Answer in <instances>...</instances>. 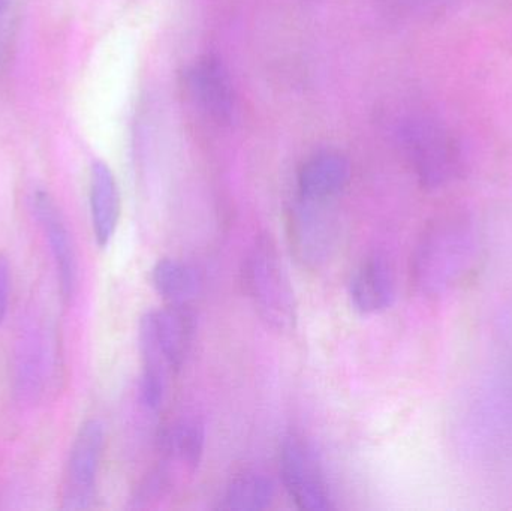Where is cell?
I'll use <instances>...</instances> for the list:
<instances>
[{
	"label": "cell",
	"mask_w": 512,
	"mask_h": 511,
	"mask_svg": "<svg viewBox=\"0 0 512 511\" xmlns=\"http://www.w3.org/2000/svg\"><path fill=\"white\" fill-rule=\"evenodd\" d=\"M243 284L259 317L277 332H289L297 323V300L276 243L261 236L243 267Z\"/></svg>",
	"instance_id": "6da1fadb"
},
{
	"label": "cell",
	"mask_w": 512,
	"mask_h": 511,
	"mask_svg": "<svg viewBox=\"0 0 512 511\" xmlns=\"http://www.w3.org/2000/svg\"><path fill=\"white\" fill-rule=\"evenodd\" d=\"M279 462L283 486L298 509L327 511L333 507L321 462L307 441L298 435L286 437Z\"/></svg>",
	"instance_id": "7a4b0ae2"
},
{
	"label": "cell",
	"mask_w": 512,
	"mask_h": 511,
	"mask_svg": "<svg viewBox=\"0 0 512 511\" xmlns=\"http://www.w3.org/2000/svg\"><path fill=\"white\" fill-rule=\"evenodd\" d=\"M324 203L301 198L289 212V245L295 258L309 269H318L327 263L339 237L337 222L325 209Z\"/></svg>",
	"instance_id": "3957f363"
},
{
	"label": "cell",
	"mask_w": 512,
	"mask_h": 511,
	"mask_svg": "<svg viewBox=\"0 0 512 511\" xmlns=\"http://www.w3.org/2000/svg\"><path fill=\"white\" fill-rule=\"evenodd\" d=\"M105 446V429L99 420L81 425L66 468L62 507L65 510L89 509L95 498L96 477Z\"/></svg>",
	"instance_id": "277c9868"
},
{
	"label": "cell",
	"mask_w": 512,
	"mask_h": 511,
	"mask_svg": "<svg viewBox=\"0 0 512 511\" xmlns=\"http://www.w3.org/2000/svg\"><path fill=\"white\" fill-rule=\"evenodd\" d=\"M188 86L192 98L210 119L230 122L236 99L228 72L218 59L206 56L198 60L189 69Z\"/></svg>",
	"instance_id": "5b68a950"
},
{
	"label": "cell",
	"mask_w": 512,
	"mask_h": 511,
	"mask_svg": "<svg viewBox=\"0 0 512 511\" xmlns=\"http://www.w3.org/2000/svg\"><path fill=\"white\" fill-rule=\"evenodd\" d=\"M33 212L47 237L65 297L74 293L77 261L71 236L53 198L44 191L33 195Z\"/></svg>",
	"instance_id": "8992f818"
},
{
	"label": "cell",
	"mask_w": 512,
	"mask_h": 511,
	"mask_svg": "<svg viewBox=\"0 0 512 511\" xmlns=\"http://www.w3.org/2000/svg\"><path fill=\"white\" fill-rule=\"evenodd\" d=\"M90 212L96 243L105 248L110 245L119 225L120 192L113 171L102 161H95L92 164Z\"/></svg>",
	"instance_id": "52a82bcc"
},
{
	"label": "cell",
	"mask_w": 512,
	"mask_h": 511,
	"mask_svg": "<svg viewBox=\"0 0 512 511\" xmlns=\"http://www.w3.org/2000/svg\"><path fill=\"white\" fill-rule=\"evenodd\" d=\"M351 177L348 159L339 153H321L313 156L301 167L298 189L301 198L327 201L339 194Z\"/></svg>",
	"instance_id": "ba28073f"
},
{
	"label": "cell",
	"mask_w": 512,
	"mask_h": 511,
	"mask_svg": "<svg viewBox=\"0 0 512 511\" xmlns=\"http://www.w3.org/2000/svg\"><path fill=\"white\" fill-rule=\"evenodd\" d=\"M352 305L361 314H376L384 311L393 302V278L384 260L378 257L367 258L349 285Z\"/></svg>",
	"instance_id": "9c48e42d"
},
{
	"label": "cell",
	"mask_w": 512,
	"mask_h": 511,
	"mask_svg": "<svg viewBox=\"0 0 512 511\" xmlns=\"http://www.w3.org/2000/svg\"><path fill=\"white\" fill-rule=\"evenodd\" d=\"M153 330L171 369L182 368L191 347L194 318L188 306L168 305L149 312Z\"/></svg>",
	"instance_id": "30bf717a"
},
{
	"label": "cell",
	"mask_w": 512,
	"mask_h": 511,
	"mask_svg": "<svg viewBox=\"0 0 512 511\" xmlns=\"http://www.w3.org/2000/svg\"><path fill=\"white\" fill-rule=\"evenodd\" d=\"M140 351L143 359L141 375V401L149 410L158 411L162 407L167 390V359L153 330L149 312L140 321Z\"/></svg>",
	"instance_id": "8fae6325"
},
{
	"label": "cell",
	"mask_w": 512,
	"mask_h": 511,
	"mask_svg": "<svg viewBox=\"0 0 512 511\" xmlns=\"http://www.w3.org/2000/svg\"><path fill=\"white\" fill-rule=\"evenodd\" d=\"M152 282L168 305L188 306L200 294L201 281L197 269L173 258H162L152 270Z\"/></svg>",
	"instance_id": "7c38bea8"
},
{
	"label": "cell",
	"mask_w": 512,
	"mask_h": 511,
	"mask_svg": "<svg viewBox=\"0 0 512 511\" xmlns=\"http://www.w3.org/2000/svg\"><path fill=\"white\" fill-rule=\"evenodd\" d=\"M159 443L170 461L180 462L195 471L203 458L206 431L197 420H179L162 431Z\"/></svg>",
	"instance_id": "4fadbf2b"
},
{
	"label": "cell",
	"mask_w": 512,
	"mask_h": 511,
	"mask_svg": "<svg viewBox=\"0 0 512 511\" xmlns=\"http://www.w3.org/2000/svg\"><path fill=\"white\" fill-rule=\"evenodd\" d=\"M274 485L259 473H243L234 477L222 498V510L259 511L273 503Z\"/></svg>",
	"instance_id": "5bb4252c"
},
{
	"label": "cell",
	"mask_w": 512,
	"mask_h": 511,
	"mask_svg": "<svg viewBox=\"0 0 512 511\" xmlns=\"http://www.w3.org/2000/svg\"><path fill=\"white\" fill-rule=\"evenodd\" d=\"M15 11L17 0H0V63L8 53L12 29L15 26Z\"/></svg>",
	"instance_id": "9a60e30c"
},
{
	"label": "cell",
	"mask_w": 512,
	"mask_h": 511,
	"mask_svg": "<svg viewBox=\"0 0 512 511\" xmlns=\"http://www.w3.org/2000/svg\"><path fill=\"white\" fill-rule=\"evenodd\" d=\"M9 282H11V269L8 260L0 255V324L5 320L8 311Z\"/></svg>",
	"instance_id": "2e32d148"
}]
</instances>
